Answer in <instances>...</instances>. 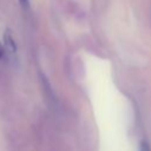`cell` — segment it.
<instances>
[{"label":"cell","mask_w":151,"mask_h":151,"mask_svg":"<svg viewBox=\"0 0 151 151\" xmlns=\"http://www.w3.org/2000/svg\"><path fill=\"white\" fill-rule=\"evenodd\" d=\"M4 47L8 54H11V55L17 54V44H15V40L9 29H6L4 32Z\"/></svg>","instance_id":"6da1fadb"},{"label":"cell","mask_w":151,"mask_h":151,"mask_svg":"<svg viewBox=\"0 0 151 151\" xmlns=\"http://www.w3.org/2000/svg\"><path fill=\"white\" fill-rule=\"evenodd\" d=\"M139 151H151V147H150L149 143L145 142V140H142L140 144H139Z\"/></svg>","instance_id":"7a4b0ae2"},{"label":"cell","mask_w":151,"mask_h":151,"mask_svg":"<svg viewBox=\"0 0 151 151\" xmlns=\"http://www.w3.org/2000/svg\"><path fill=\"white\" fill-rule=\"evenodd\" d=\"M19 2L22 6V8H28L29 7V0H19Z\"/></svg>","instance_id":"3957f363"},{"label":"cell","mask_w":151,"mask_h":151,"mask_svg":"<svg viewBox=\"0 0 151 151\" xmlns=\"http://www.w3.org/2000/svg\"><path fill=\"white\" fill-rule=\"evenodd\" d=\"M4 53H5V48H4V46L0 44V59L4 57Z\"/></svg>","instance_id":"277c9868"}]
</instances>
